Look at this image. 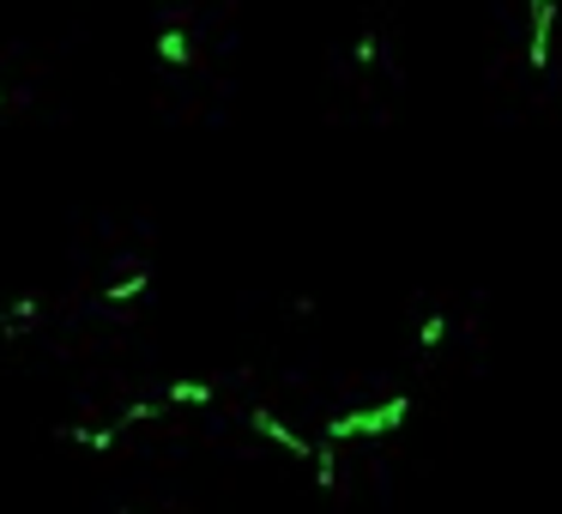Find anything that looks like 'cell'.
<instances>
[{"mask_svg":"<svg viewBox=\"0 0 562 514\" xmlns=\"http://www.w3.org/2000/svg\"><path fill=\"white\" fill-rule=\"evenodd\" d=\"M212 400H218V388H212V381H200V376L170 381V388L158 393V405H164V412H200V405H212Z\"/></svg>","mask_w":562,"mask_h":514,"instance_id":"cell-1","label":"cell"},{"mask_svg":"<svg viewBox=\"0 0 562 514\" xmlns=\"http://www.w3.org/2000/svg\"><path fill=\"white\" fill-rule=\"evenodd\" d=\"M146 291H151V272H146V267H134V272H122V279H110L103 303H115V309H122V303H139Z\"/></svg>","mask_w":562,"mask_h":514,"instance_id":"cell-2","label":"cell"},{"mask_svg":"<svg viewBox=\"0 0 562 514\" xmlns=\"http://www.w3.org/2000/svg\"><path fill=\"white\" fill-rule=\"evenodd\" d=\"M158 62L164 67H194V43H188V31H158Z\"/></svg>","mask_w":562,"mask_h":514,"instance_id":"cell-3","label":"cell"},{"mask_svg":"<svg viewBox=\"0 0 562 514\" xmlns=\"http://www.w3.org/2000/svg\"><path fill=\"white\" fill-rule=\"evenodd\" d=\"M7 103H13V91H0V110H7Z\"/></svg>","mask_w":562,"mask_h":514,"instance_id":"cell-4","label":"cell"},{"mask_svg":"<svg viewBox=\"0 0 562 514\" xmlns=\"http://www.w3.org/2000/svg\"><path fill=\"white\" fill-rule=\"evenodd\" d=\"M115 514H134V509H115Z\"/></svg>","mask_w":562,"mask_h":514,"instance_id":"cell-5","label":"cell"}]
</instances>
